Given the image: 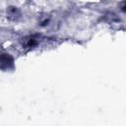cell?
Listing matches in <instances>:
<instances>
[{
    "instance_id": "obj_1",
    "label": "cell",
    "mask_w": 126,
    "mask_h": 126,
    "mask_svg": "<svg viewBox=\"0 0 126 126\" xmlns=\"http://www.w3.org/2000/svg\"><path fill=\"white\" fill-rule=\"evenodd\" d=\"M123 10H124V11H126V4H125V6L123 7Z\"/></svg>"
}]
</instances>
